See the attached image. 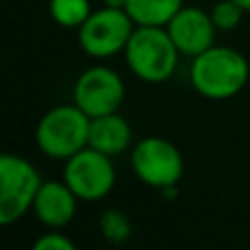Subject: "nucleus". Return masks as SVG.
<instances>
[{
    "instance_id": "nucleus-3",
    "label": "nucleus",
    "mask_w": 250,
    "mask_h": 250,
    "mask_svg": "<svg viewBox=\"0 0 250 250\" xmlns=\"http://www.w3.org/2000/svg\"><path fill=\"white\" fill-rule=\"evenodd\" d=\"M90 117L77 105H55L35 127V143L48 158L68 160L83 147H88Z\"/></svg>"
},
{
    "instance_id": "nucleus-10",
    "label": "nucleus",
    "mask_w": 250,
    "mask_h": 250,
    "mask_svg": "<svg viewBox=\"0 0 250 250\" xmlns=\"http://www.w3.org/2000/svg\"><path fill=\"white\" fill-rule=\"evenodd\" d=\"M77 195L64 180H42L33 200V213L51 230H60L73 222L77 213Z\"/></svg>"
},
{
    "instance_id": "nucleus-13",
    "label": "nucleus",
    "mask_w": 250,
    "mask_h": 250,
    "mask_svg": "<svg viewBox=\"0 0 250 250\" xmlns=\"http://www.w3.org/2000/svg\"><path fill=\"white\" fill-rule=\"evenodd\" d=\"M53 22L64 29H79L92 13L90 0H48Z\"/></svg>"
},
{
    "instance_id": "nucleus-5",
    "label": "nucleus",
    "mask_w": 250,
    "mask_h": 250,
    "mask_svg": "<svg viewBox=\"0 0 250 250\" xmlns=\"http://www.w3.org/2000/svg\"><path fill=\"white\" fill-rule=\"evenodd\" d=\"M132 171L147 187L173 189L185 173V158L171 141L160 136L141 138L132 147Z\"/></svg>"
},
{
    "instance_id": "nucleus-4",
    "label": "nucleus",
    "mask_w": 250,
    "mask_h": 250,
    "mask_svg": "<svg viewBox=\"0 0 250 250\" xmlns=\"http://www.w3.org/2000/svg\"><path fill=\"white\" fill-rule=\"evenodd\" d=\"M42 178L26 158L0 154V229L11 226L33 208Z\"/></svg>"
},
{
    "instance_id": "nucleus-14",
    "label": "nucleus",
    "mask_w": 250,
    "mask_h": 250,
    "mask_svg": "<svg viewBox=\"0 0 250 250\" xmlns=\"http://www.w3.org/2000/svg\"><path fill=\"white\" fill-rule=\"evenodd\" d=\"M244 9L239 7L235 0H220L213 4L211 18L213 24L217 26V31H235L244 20Z\"/></svg>"
},
{
    "instance_id": "nucleus-7",
    "label": "nucleus",
    "mask_w": 250,
    "mask_h": 250,
    "mask_svg": "<svg viewBox=\"0 0 250 250\" xmlns=\"http://www.w3.org/2000/svg\"><path fill=\"white\" fill-rule=\"evenodd\" d=\"M64 182L83 202L104 200L117 185V169L112 165V156L101 154L92 147H83L82 151L66 160Z\"/></svg>"
},
{
    "instance_id": "nucleus-16",
    "label": "nucleus",
    "mask_w": 250,
    "mask_h": 250,
    "mask_svg": "<svg viewBox=\"0 0 250 250\" xmlns=\"http://www.w3.org/2000/svg\"><path fill=\"white\" fill-rule=\"evenodd\" d=\"M104 7H112V9H125V0H104Z\"/></svg>"
},
{
    "instance_id": "nucleus-6",
    "label": "nucleus",
    "mask_w": 250,
    "mask_h": 250,
    "mask_svg": "<svg viewBox=\"0 0 250 250\" xmlns=\"http://www.w3.org/2000/svg\"><path fill=\"white\" fill-rule=\"evenodd\" d=\"M134 29H136V24L125 9H97L77 29L79 46L86 55L105 60V57H112L125 51Z\"/></svg>"
},
{
    "instance_id": "nucleus-2",
    "label": "nucleus",
    "mask_w": 250,
    "mask_h": 250,
    "mask_svg": "<svg viewBox=\"0 0 250 250\" xmlns=\"http://www.w3.org/2000/svg\"><path fill=\"white\" fill-rule=\"evenodd\" d=\"M129 70L145 83H165L173 77L180 60L165 26H136L123 51Z\"/></svg>"
},
{
    "instance_id": "nucleus-1",
    "label": "nucleus",
    "mask_w": 250,
    "mask_h": 250,
    "mask_svg": "<svg viewBox=\"0 0 250 250\" xmlns=\"http://www.w3.org/2000/svg\"><path fill=\"white\" fill-rule=\"evenodd\" d=\"M189 79L200 97L226 101L237 97L250 79V64L244 53L230 46L213 44L191 60Z\"/></svg>"
},
{
    "instance_id": "nucleus-8",
    "label": "nucleus",
    "mask_w": 250,
    "mask_h": 250,
    "mask_svg": "<svg viewBox=\"0 0 250 250\" xmlns=\"http://www.w3.org/2000/svg\"><path fill=\"white\" fill-rule=\"evenodd\" d=\"M75 105L90 119L119 112L125 99V83L117 70L108 66H92L77 77L73 88Z\"/></svg>"
},
{
    "instance_id": "nucleus-9",
    "label": "nucleus",
    "mask_w": 250,
    "mask_h": 250,
    "mask_svg": "<svg viewBox=\"0 0 250 250\" xmlns=\"http://www.w3.org/2000/svg\"><path fill=\"white\" fill-rule=\"evenodd\" d=\"M165 29L171 35L180 55L191 57V60L211 48L217 35V26L213 24L211 11H204L200 7H187V4L169 20Z\"/></svg>"
},
{
    "instance_id": "nucleus-15",
    "label": "nucleus",
    "mask_w": 250,
    "mask_h": 250,
    "mask_svg": "<svg viewBox=\"0 0 250 250\" xmlns=\"http://www.w3.org/2000/svg\"><path fill=\"white\" fill-rule=\"evenodd\" d=\"M31 250H77V246L66 235H62L60 230H53V233H46L35 239Z\"/></svg>"
},
{
    "instance_id": "nucleus-11",
    "label": "nucleus",
    "mask_w": 250,
    "mask_h": 250,
    "mask_svg": "<svg viewBox=\"0 0 250 250\" xmlns=\"http://www.w3.org/2000/svg\"><path fill=\"white\" fill-rule=\"evenodd\" d=\"M129 145H132V127H129L127 119H123L119 112L90 119L88 147L99 149L101 154L117 156L123 154Z\"/></svg>"
},
{
    "instance_id": "nucleus-17",
    "label": "nucleus",
    "mask_w": 250,
    "mask_h": 250,
    "mask_svg": "<svg viewBox=\"0 0 250 250\" xmlns=\"http://www.w3.org/2000/svg\"><path fill=\"white\" fill-rule=\"evenodd\" d=\"M235 2H237L246 13H250V0H235Z\"/></svg>"
},
{
    "instance_id": "nucleus-12",
    "label": "nucleus",
    "mask_w": 250,
    "mask_h": 250,
    "mask_svg": "<svg viewBox=\"0 0 250 250\" xmlns=\"http://www.w3.org/2000/svg\"><path fill=\"white\" fill-rule=\"evenodd\" d=\"M185 0H125V11L136 26H167Z\"/></svg>"
}]
</instances>
